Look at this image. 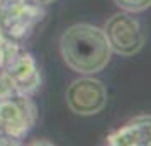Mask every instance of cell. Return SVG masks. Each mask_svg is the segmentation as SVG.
I'll list each match as a JSON object with an SVG mask.
<instances>
[{"label": "cell", "instance_id": "6da1fadb", "mask_svg": "<svg viewBox=\"0 0 151 146\" xmlns=\"http://www.w3.org/2000/svg\"><path fill=\"white\" fill-rule=\"evenodd\" d=\"M60 51L66 66L82 75H95L109 65L112 51L100 27L73 24L60 37Z\"/></svg>", "mask_w": 151, "mask_h": 146}, {"label": "cell", "instance_id": "7a4b0ae2", "mask_svg": "<svg viewBox=\"0 0 151 146\" xmlns=\"http://www.w3.org/2000/svg\"><path fill=\"white\" fill-rule=\"evenodd\" d=\"M42 19L44 9L36 0H0V32L9 41H27Z\"/></svg>", "mask_w": 151, "mask_h": 146}, {"label": "cell", "instance_id": "3957f363", "mask_svg": "<svg viewBox=\"0 0 151 146\" xmlns=\"http://www.w3.org/2000/svg\"><path fill=\"white\" fill-rule=\"evenodd\" d=\"M2 68L5 70V73L10 77L15 88L21 93L32 95L39 90L42 82L39 66L34 56L21 42L5 39L2 49Z\"/></svg>", "mask_w": 151, "mask_h": 146}, {"label": "cell", "instance_id": "277c9868", "mask_svg": "<svg viewBox=\"0 0 151 146\" xmlns=\"http://www.w3.org/2000/svg\"><path fill=\"white\" fill-rule=\"evenodd\" d=\"M102 31L110 46V51L126 58L137 55L146 41L139 21L124 10L109 17Z\"/></svg>", "mask_w": 151, "mask_h": 146}, {"label": "cell", "instance_id": "5b68a950", "mask_svg": "<svg viewBox=\"0 0 151 146\" xmlns=\"http://www.w3.org/2000/svg\"><path fill=\"white\" fill-rule=\"evenodd\" d=\"M36 121H37V109L31 95L17 92L0 100V127L19 145L21 139H24L32 131Z\"/></svg>", "mask_w": 151, "mask_h": 146}, {"label": "cell", "instance_id": "8992f818", "mask_svg": "<svg viewBox=\"0 0 151 146\" xmlns=\"http://www.w3.org/2000/svg\"><path fill=\"white\" fill-rule=\"evenodd\" d=\"M66 104L76 116H95L107 104V88L97 78L80 77L68 85Z\"/></svg>", "mask_w": 151, "mask_h": 146}, {"label": "cell", "instance_id": "52a82bcc", "mask_svg": "<svg viewBox=\"0 0 151 146\" xmlns=\"http://www.w3.org/2000/svg\"><path fill=\"white\" fill-rule=\"evenodd\" d=\"M105 145L110 146H150L151 145V116L141 114L129 119L121 127L107 134Z\"/></svg>", "mask_w": 151, "mask_h": 146}, {"label": "cell", "instance_id": "ba28073f", "mask_svg": "<svg viewBox=\"0 0 151 146\" xmlns=\"http://www.w3.org/2000/svg\"><path fill=\"white\" fill-rule=\"evenodd\" d=\"M117 7H121V10L129 12V14H137L143 12L146 9H150L151 0H114Z\"/></svg>", "mask_w": 151, "mask_h": 146}, {"label": "cell", "instance_id": "9c48e42d", "mask_svg": "<svg viewBox=\"0 0 151 146\" xmlns=\"http://www.w3.org/2000/svg\"><path fill=\"white\" fill-rule=\"evenodd\" d=\"M17 92L19 90L15 88L14 82H12L10 77L5 73V70L0 66V100L10 97V95H14V93H17Z\"/></svg>", "mask_w": 151, "mask_h": 146}, {"label": "cell", "instance_id": "30bf717a", "mask_svg": "<svg viewBox=\"0 0 151 146\" xmlns=\"http://www.w3.org/2000/svg\"><path fill=\"white\" fill-rule=\"evenodd\" d=\"M12 145H19V143L14 141L10 136H7V134L4 132V129L0 127V146H12Z\"/></svg>", "mask_w": 151, "mask_h": 146}, {"label": "cell", "instance_id": "8fae6325", "mask_svg": "<svg viewBox=\"0 0 151 146\" xmlns=\"http://www.w3.org/2000/svg\"><path fill=\"white\" fill-rule=\"evenodd\" d=\"M39 5H42V7H46V5H49V4H53V2H56V0H36Z\"/></svg>", "mask_w": 151, "mask_h": 146}]
</instances>
